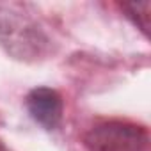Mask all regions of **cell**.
<instances>
[{"instance_id":"obj_3","label":"cell","mask_w":151,"mask_h":151,"mask_svg":"<svg viewBox=\"0 0 151 151\" xmlns=\"http://www.w3.org/2000/svg\"><path fill=\"white\" fill-rule=\"evenodd\" d=\"M123 9L128 13V18H132V22L144 34H147V30H149L151 2H130V4H123Z\"/></svg>"},{"instance_id":"obj_1","label":"cell","mask_w":151,"mask_h":151,"mask_svg":"<svg viewBox=\"0 0 151 151\" xmlns=\"http://www.w3.org/2000/svg\"><path fill=\"white\" fill-rule=\"evenodd\" d=\"M147 142L146 128L124 121L96 124L84 135V146L89 151H146Z\"/></svg>"},{"instance_id":"obj_2","label":"cell","mask_w":151,"mask_h":151,"mask_svg":"<svg viewBox=\"0 0 151 151\" xmlns=\"http://www.w3.org/2000/svg\"><path fill=\"white\" fill-rule=\"evenodd\" d=\"M30 117L45 130H55L62 121V98L50 87H36L25 98Z\"/></svg>"}]
</instances>
